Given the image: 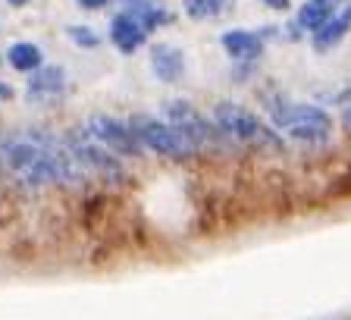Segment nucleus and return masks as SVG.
<instances>
[{
    "label": "nucleus",
    "instance_id": "423d86ee",
    "mask_svg": "<svg viewBox=\"0 0 351 320\" xmlns=\"http://www.w3.org/2000/svg\"><path fill=\"white\" fill-rule=\"evenodd\" d=\"M147 73L160 85L169 88L182 85L189 79V54H185V47L169 41V38H154L147 44Z\"/></svg>",
    "mask_w": 351,
    "mask_h": 320
},
{
    "label": "nucleus",
    "instance_id": "20e7f679",
    "mask_svg": "<svg viewBox=\"0 0 351 320\" xmlns=\"http://www.w3.org/2000/svg\"><path fill=\"white\" fill-rule=\"evenodd\" d=\"M73 73L66 63H57V60H47L41 69L25 76L22 82V104L32 110H41V113H51V110H60L69 98H73Z\"/></svg>",
    "mask_w": 351,
    "mask_h": 320
},
{
    "label": "nucleus",
    "instance_id": "7ed1b4c3",
    "mask_svg": "<svg viewBox=\"0 0 351 320\" xmlns=\"http://www.w3.org/2000/svg\"><path fill=\"white\" fill-rule=\"evenodd\" d=\"M125 123L132 126V132H135L138 141L145 145L147 157H157V160H163V163H173V167H191V163L201 160L197 148L191 145L176 126H169L160 113L129 110V113H125Z\"/></svg>",
    "mask_w": 351,
    "mask_h": 320
},
{
    "label": "nucleus",
    "instance_id": "6ab92c4d",
    "mask_svg": "<svg viewBox=\"0 0 351 320\" xmlns=\"http://www.w3.org/2000/svg\"><path fill=\"white\" fill-rule=\"evenodd\" d=\"M16 98H19V91H16V85L10 79H0V107L3 104H13Z\"/></svg>",
    "mask_w": 351,
    "mask_h": 320
},
{
    "label": "nucleus",
    "instance_id": "2eb2a0df",
    "mask_svg": "<svg viewBox=\"0 0 351 320\" xmlns=\"http://www.w3.org/2000/svg\"><path fill=\"white\" fill-rule=\"evenodd\" d=\"M229 85L235 88H251L261 82L263 76V60H239V63H229Z\"/></svg>",
    "mask_w": 351,
    "mask_h": 320
},
{
    "label": "nucleus",
    "instance_id": "39448f33",
    "mask_svg": "<svg viewBox=\"0 0 351 320\" xmlns=\"http://www.w3.org/2000/svg\"><path fill=\"white\" fill-rule=\"evenodd\" d=\"M79 123L85 126V132L91 139H97L107 151H113L117 157H123L125 163H132V167H141V163L151 160L145 145L138 141V135L125 123V117H117V113H110V110H91Z\"/></svg>",
    "mask_w": 351,
    "mask_h": 320
},
{
    "label": "nucleus",
    "instance_id": "9d476101",
    "mask_svg": "<svg viewBox=\"0 0 351 320\" xmlns=\"http://www.w3.org/2000/svg\"><path fill=\"white\" fill-rule=\"evenodd\" d=\"M351 35V0H345L336 13L323 22L314 35H307V47L317 54V57H326L336 47H342Z\"/></svg>",
    "mask_w": 351,
    "mask_h": 320
},
{
    "label": "nucleus",
    "instance_id": "b1692460",
    "mask_svg": "<svg viewBox=\"0 0 351 320\" xmlns=\"http://www.w3.org/2000/svg\"><path fill=\"white\" fill-rule=\"evenodd\" d=\"M254 3H261V7H267V3H270V0H254Z\"/></svg>",
    "mask_w": 351,
    "mask_h": 320
},
{
    "label": "nucleus",
    "instance_id": "1a4fd4ad",
    "mask_svg": "<svg viewBox=\"0 0 351 320\" xmlns=\"http://www.w3.org/2000/svg\"><path fill=\"white\" fill-rule=\"evenodd\" d=\"M217 44L229 63H239V60H263L267 51H270L251 25H229V29H223L217 35Z\"/></svg>",
    "mask_w": 351,
    "mask_h": 320
},
{
    "label": "nucleus",
    "instance_id": "0eeeda50",
    "mask_svg": "<svg viewBox=\"0 0 351 320\" xmlns=\"http://www.w3.org/2000/svg\"><path fill=\"white\" fill-rule=\"evenodd\" d=\"M104 38L119 57L132 60L135 54L147 51V44L154 41V35L141 25L138 19H132L129 13H119V10H110L107 13V29H104Z\"/></svg>",
    "mask_w": 351,
    "mask_h": 320
},
{
    "label": "nucleus",
    "instance_id": "a211bd4d",
    "mask_svg": "<svg viewBox=\"0 0 351 320\" xmlns=\"http://www.w3.org/2000/svg\"><path fill=\"white\" fill-rule=\"evenodd\" d=\"M254 32L261 35V41L270 47V44H279V35H282V29H279V22H263V25H254Z\"/></svg>",
    "mask_w": 351,
    "mask_h": 320
},
{
    "label": "nucleus",
    "instance_id": "f257e3e1",
    "mask_svg": "<svg viewBox=\"0 0 351 320\" xmlns=\"http://www.w3.org/2000/svg\"><path fill=\"white\" fill-rule=\"evenodd\" d=\"M207 117L239 151L273 154V157L289 154V141H285L282 132L273 129L257 110H251L248 104L235 101V98H217L207 107Z\"/></svg>",
    "mask_w": 351,
    "mask_h": 320
},
{
    "label": "nucleus",
    "instance_id": "dca6fc26",
    "mask_svg": "<svg viewBox=\"0 0 351 320\" xmlns=\"http://www.w3.org/2000/svg\"><path fill=\"white\" fill-rule=\"evenodd\" d=\"M279 29H282V35H279V44H307V32L301 29L292 16H285V19L279 22Z\"/></svg>",
    "mask_w": 351,
    "mask_h": 320
},
{
    "label": "nucleus",
    "instance_id": "f03ea898",
    "mask_svg": "<svg viewBox=\"0 0 351 320\" xmlns=\"http://www.w3.org/2000/svg\"><path fill=\"white\" fill-rule=\"evenodd\" d=\"M60 132H63L66 148H69V151L75 154V160L85 167V173L91 176L97 192H125L132 185L135 167L125 163L123 157H117L113 151H107L97 139H91L79 119L60 126Z\"/></svg>",
    "mask_w": 351,
    "mask_h": 320
},
{
    "label": "nucleus",
    "instance_id": "aec40b11",
    "mask_svg": "<svg viewBox=\"0 0 351 320\" xmlns=\"http://www.w3.org/2000/svg\"><path fill=\"white\" fill-rule=\"evenodd\" d=\"M339 123H342V129L351 135V104H345V107L339 110Z\"/></svg>",
    "mask_w": 351,
    "mask_h": 320
},
{
    "label": "nucleus",
    "instance_id": "4468645a",
    "mask_svg": "<svg viewBox=\"0 0 351 320\" xmlns=\"http://www.w3.org/2000/svg\"><path fill=\"white\" fill-rule=\"evenodd\" d=\"M63 38L73 44L79 54H95L101 51L107 38H104V29L91 25V22H66L63 25Z\"/></svg>",
    "mask_w": 351,
    "mask_h": 320
},
{
    "label": "nucleus",
    "instance_id": "f3484780",
    "mask_svg": "<svg viewBox=\"0 0 351 320\" xmlns=\"http://www.w3.org/2000/svg\"><path fill=\"white\" fill-rule=\"evenodd\" d=\"M79 13H88V16H97V13H110L113 10V0H73Z\"/></svg>",
    "mask_w": 351,
    "mask_h": 320
},
{
    "label": "nucleus",
    "instance_id": "ddd939ff",
    "mask_svg": "<svg viewBox=\"0 0 351 320\" xmlns=\"http://www.w3.org/2000/svg\"><path fill=\"white\" fill-rule=\"evenodd\" d=\"M239 0H182V19L189 22H217L226 19L229 13H235Z\"/></svg>",
    "mask_w": 351,
    "mask_h": 320
},
{
    "label": "nucleus",
    "instance_id": "4be33fe9",
    "mask_svg": "<svg viewBox=\"0 0 351 320\" xmlns=\"http://www.w3.org/2000/svg\"><path fill=\"white\" fill-rule=\"evenodd\" d=\"M0 189H10V182H7V170H3V160H0Z\"/></svg>",
    "mask_w": 351,
    "mask_h": 320
},
{
    "label": "nucleus",
    "instance_id": "9b49d317",
    "mask_svg": "<svg viewBox=\"0 0 351 320\" xmlns=\"http://www.w3.org/2000/svg\"><path fill=\"white\" fill-rule=\"evenodd\" d=\"M3 63H7V69H13V73H19L22 79L29 73H35V69H41L44 63H47V54H44V47L38 41H32V38H13V41L3 47Z\"/></svg>",
    "mask_w": 351,
    "mask_h": 320
},
{
    "label": "nucleus",
    "instance_id": "393cba45",
    "mask_svg": "<svg viewBox=\"0 0 351 320\" xmlns=\"http://www.w3.org/2000/svg\"><path fill=\"white\" fill-rule=\"evenodd\" d=\"M3 3H7V0H0V7H3Z\"/></svg>",
    "mask_w": 351,
    "mask_h": 320
},
{
    "label": "nucleus",
    "instance_id": "6e6552de",
    "mask_svg": "<svg viewBox=\"0 0 351 320\" xmlns=\"http://www.w3.org/2000/svg\"><path fill=\"white\" fill-rule=\"evenodd\" d=\"M113 10L138 19L151 35H160V32L173 29L179 22V16H182L176 7H169L167 0H113Z\"/></svg>",
    "mask_w": 351,
    "mask_h": 320
},
{
    "label": "nucleus",
    "instance_id": "5701e85b",
    "mask_svg": "<svg viewBox=\"0 0 351 320\" xmlns=\"http://www.w3.org/2000/svg\"><path fill=\"white\" fill-rule=\"evenodd\" d=\"M3 66H7V63H3V51H0V73H3Z\"/></svg>",
    "mask_w": 351,
    "mask_h": 320
},
{
    "label": "nucleus",
    "instance_id": "412c9836",
    "mask_svg": "<svg viewBox=\"0 0 351 320\" xmlns=\"http://www.w3.org/2000/svg\"><path fill=\"white\" fill-rule=\"evenodd\" d=\"M32 3H35V0H7L3 7H7V10H13V13H19V10H29Z\"/></svg>",
    "mask_w": 351,
    "mask_h": 320
},
{
    "label": "nucleus",
    "instance_id": "f8f14e48",
    "mask_svg": "<svg viewBox=\"0 0 351 320\" xmlns=\"http://www.w3.org/2000/svg\"><path fill=\"white\" fill-rule=\"evenodd\" d=\"M339 7H342V0H301V3H295L292 19L298 22L307 35H314Z\"/></svg>",
    "mask_w": 351,
    "mask_h": 320
}]
</instances>
